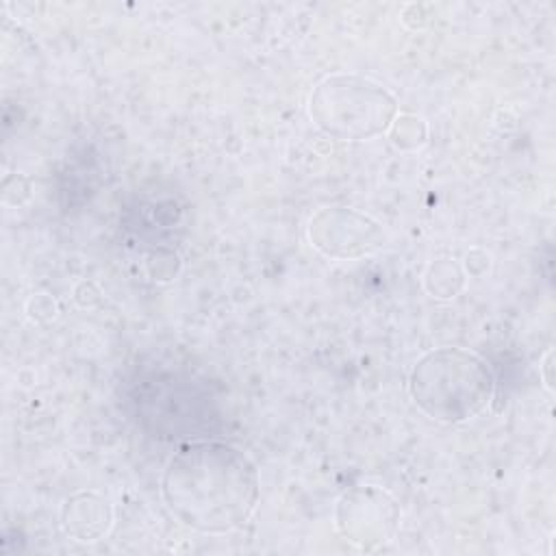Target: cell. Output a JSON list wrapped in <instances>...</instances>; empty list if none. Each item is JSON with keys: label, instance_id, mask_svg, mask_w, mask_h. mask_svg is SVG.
Listing matches in <instances>:
<instances>
[{"label": "cell", "instance_id": "2", "mask_svg": "<svg viewBox=\"0 0 556 556\" xmlns=\"http://www.w3.org/2000/svg\"><path fill=\"white\" fill-rule=\"evenodd\" d=\"M130 404L137 421L161 439H211L219 428V402L206 380L178 369L135 376Z\"/></svg>", "mask_w": 556, "mask_h": 556}, {"label": "cell", "instance_id": "1", "mask_svg": "<svg viewBox=\"0 0 556 556\" xmlns=\"http://www.w3.org/2000/svg\"><path fill=\"white\" fill-rule=\"evenodd\" d=\"M161 493L189 528L222 534L241 528L258 502L254 463L235 445L213 439L187 441L169 458Z\"/></svg>", "mask_w": 556, "mask_h": 556}, {"label": "cell", "instance_id": "3", "mask_svg": "<svg viewBox=\"0 0 556 556\" xmlns=\"http://www.w3.org/2000/svg\"><path fill=\"white\" fill-rule=\"evenodd\" d=\"M408 389L426 415L456 424L489 404L493 376L480 356L460 348H439L417 361Z\"/></svg>", "mask_w": 556, "mask_h": 556}, {"label": "cell", "instance_id": "5", "mask_svg": "<svg viewBox=\"0 0 556 556\" xmlns=\"http://www.w3.org/2000/svg\"><path fill=\"white\" fill-rule=\"evenodd\" d=\"M400 510L395 502L376 486L345 493L337 508V526L354 543H384L395 532Z\"/></svg>", "mask_w": 556, "mask_h": 556}, {"label": "cell", "instance_id": "7", "mask_svg": "<svg viewBox=\"0 0 556 556\" xmlns=\"http://www.w3.org/2000/svg\"><path fill=\"white\" fill-rule=\"evenodd\" d=\"M111 526V508L96 493H76L63 508V528L78 541H96Z\"/></svg>", "mask_w": 556, "mask_h": 556}, {"label": "cell", "instance_id": "4", "mask_svg": "<svg viewBox=\"0 0 556 556\" xmlns=\"http://www.w3.org/2000/svg\"><path fill=\"white\" fill-rule=\"evenodd\" d=\"M397 111L395 98L363 76H330L311 96V115L330 137L361 141L384 132Z\"/></svg>", "mask_w": 556, "mask_h": 556}, {"label": "cell", "instance_id": "6", "mask_svg": "<svg viewBox=\"0 0 556 556\" xmlns=\"http://www.w3.org/2000/svg\"><path fill=\"white\" fill-rule=\"evenodd\" d=\"M311 239L330 256H358L380 245V228L356 211L334 208L311 222Z\"/></svg>", "mask_w": 556, "mask_h": 556}]
</instances>
